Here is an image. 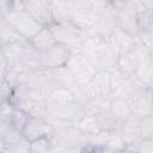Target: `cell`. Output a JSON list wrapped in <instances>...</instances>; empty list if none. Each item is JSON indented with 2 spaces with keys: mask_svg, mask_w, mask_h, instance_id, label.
Wrapping results in <instances>:
<instances>
[{
  "mask_svg": "<svg viewBox=\"0 0 153 153\" xmlns=\"http://www.w3.org/2000/svg\"><path fill=\"white\" fill-rule=\"evenodd\" d=\"M140 121H141V117L131 115L129 118H127L123 122V124L121 127L120 133H121L122 137L124 139L128 147L134 145L135 142H137L140 139H142L141 131H140Z\"/></svg>",
  "mask_w": 153,
  "mask_h": 153,
  "instance_id": "cell-7",
  "label": "cell"
},
{
  "mask_svg": "<svg viewBox=\"0 0 153 153\" xmlns=\"http://www.w3.org/2000/svg\"><path fill=\"white\" fill-rule=\"evenodd\" d=\"M117 26L116 17H104V16H97L96 23L93 27L91 29V32L97 33L102 37L109 36L114 29Z\"/></svg>",
  "mask_w": 153,
  "mask_h": 153,
  "instance_id": "cell-18",
  "label": "cell"
},
{
  "mask_svg": "<svg viewBox=\"0 0 153 153\" xmlns=\"http://www.w3.org/2000/svg\"><path fill=\"white\" fill-rule=\"evenodd\" d=\"M140 131L141 137H153V115L141 117Z\"/></svg>",
  "mask_w": 153,
  "mask_h": 153,
  "instance_id": "cell-27",
  "label": "cell"
},
{
  "mask_svg": "<svg viewBox=\"0 0 153 153\" xmlns=\"http://www.w3.org/2000/svg\"><path fill=\"white\" fill-rule=\"evenodd\" d=\"M73 10L69 7L66 0H51L50 1V13L53 23H66L71 22Z\"/></svg>",
  "mask_w": 153,
  "mask_h": 153,
  "instance_id": "cell-12",
  "label": "cell"
},
{
  "mask_svg": "<svg viewBox=\"0 0 153 153\" xmlns=\"http://www.w3.org/2000/svg\"><path fill=\"white\" fill-rule=\"evenodd\" d=\"M127 151L136 152H152L153 153V137H142L134 145L129 146Z\"/></svg>",
  "mask_w": 153,
  "mask_h": 153,
  "instance_id": "cell-26",
  "label": "cell"
},
{
  "mask_svg": "<svg viewBox=\"0 0 153 153\" xmlns=\"http://www.w3.org/2000/svg\"><path fill=\"white\" fill-rule=\"evenodd\" d=\"M130 109L131 115L139 117L153 115V94L151 88L137 96L133 102H130Z\"/></svg>",
  "mask_w": 153,
  "mask_h": 153,
  "instance_id": "cell-8",
  "label": "cell"
},
{
  "mask_svg": "<svg viewBox=\"0 0 153 153\" xmlns=\"http://www.w3.org/2000/svg\"><path fill=\"white\" fill-rule=\"evenodd\" d=\"M91 86L93 87L96 94H108L111 93L110 87V71L99 69L93 75L92 80L90 81Z\"/></svg>",
  "mask_w": 153,
  "mask_h": 153,
  "instance_id": "cell-15",
  "label": "cell"
},
{
  "mask_svg": "<svg viewBox=\"0 0 153 153\" xmlns=\"http://www.w3.org/2000/svg\"><path fill=\"white\" fill-rule=\"evenodd\" d=\"M51 133V124L48 117L44 116H30L22 130V135L29 141H33L42 136H48Z\"/></svg>",
  "mask_w": 153,
  "mask_h": 153,
  "instance_id": "cell-3",
  "label": "cell"
},
{
  "mask_svg": "<svg viewBox=\"0 0 153 153\" xmlns=\"http://www.w3.org/2000/svg\"><path fill=\"white\" fill-rule=\"evenodd\" d=\"M127 143L124 141V139L122 137L120 131H111L110 136L108 139V142L104 147L103 151H115V152H120V151H127Z\"/></svg>",
  "mask_w": 153,
  "mask_h": 153,
  "instance_id": "cell-22",
  "label": "cell"
},
{
  "mask_svg": "<svg viewBox=\"0 0 153 153\" xmlns=\"http://www.w3.org/2000/svg\"><path fill=\"white\" fill-rule=\"evenodd\" d=\"M97 19V14L93 8L88 10H74L71 16V22L81 31H91Z\"/></svg>",
  "mask_w": 153,
  "mask_h": 153,
  "instance_id": "cell-10",
  "label": "cell"
},
{
  "mask_svg": "<svg viewBox=\"0 0 153 153\" xmlns=\"http://www.w3.org/2000/svg\"><path fill=\"white\" fill-rule=\"evenodd\" d=\"M111 35L114 36V38L116 39V42H117V44H118V47H120L121 55L131 51V50L135 48L136 43H137V38H136V37H134V36L127 33L126 31L121 30L118 26H116V27L114 29V31L111 32ZM121 55H120V56H121Z\"/></svg>",
  "mask_w": 153,
  "mask_h": 153,
  "instance_id": "cell-14",
  "label": "cell"
},
{
  "mask_svg": "<svg viewBox=\"0 0 153 153\" xmlns=\"http://www.w3.org/2000/svg\"><path fill=\"white\" fill-rule=\"evenodd\" d=\"M24 38L31 39L44 25L36 22L33 18H31L24 8H18L11 11L6 17H4Z\"/></svg>",
  "mask_w": 153,
  "mask_h": 153,
  "instance_id": "cell-2",
  "label": "cell"
},
{
  "mask_svg": "<svg viewBox=\"0 0 153 153\" xmlns=\"http://www.w3.org/2000/svg\"><path fill=\"white\" fill-rule=\"evenodd\" d=\"M109 111L111 112V115L117 118L120 122H124L127 118H129L131 116V109H130V103L122 99V98H116L114 97L110 104V109Z\"/></svg>",
  "mask_w": 153,
  "mask_h": 153,
  "instance_id": "cell-17",
  "label": "cell"
},
{
  "mask_svg": "<svg viewBox=\"0 0 153 153\" xmlns=\"http://www.w3.org/2000/svg\"><path fill=\"white\" fill-rule=\"evenodd\" d=\"M71 53L72 51L67 45L56 43L50 49L39 53V60L44 68H55L66 65Z\"/></svg>",
  "mask_w": 153,
  "mask_h": 153,
  "instance_id": "cell-4",
  "label": "cell"
},
{
  "mask_svg": "<svg viewBox=\"0 0 153 153\" xmlns=\"http://www.w3.org/2000/svg\"><path fill=\"white\" fill-rule=\"evenodd\" d=\"M0 32H1V44L17 43V42L26 41V38H24L5 18H1Z\"/></svg>",
  "mask_w": 153,
  "mask_h": 153,
  "instance_id": "cell-19",
  "label": "cell"
},
{
  "mask_svg": "<svg viewBox=\"0 0 153 153\" xmlns=\"http://www.w3.org/2000/svg\"><path fill=\"white\" fill-rule=\"evenodd\" d=\"M139 32L153 29V13L151 10H143L136 14Z\"/></svg>",
  "mask_w": 153,
  "mask_h": 153,
  "instance_id": "cell-23",
  "label": "cell"
},
{
  "mask_svg": "<svg viewBox=\"0 0 153 153\" xmlns=\"http://www.w3.org/2000/svg\"><path fill=\"white\" fill-rule=\"evenodd\" d=\"M47 117L73 121L78 122L85 114L81 105L75 103L74 100H65V102H47L45 103Z\"/></svg>",
  "mask_w": 153,
  "mask_h": 153,
  "instance_id": "cell-1",
  "label": "cell"
},
{
  "mask_svg": "<svg viewBox=\"0 0 153 153\" xmlns=\"http://www.w3.org/2000/svg\"><path fill=\"white\" fill-rule=\"evenodd\" d=\"M141 2L146 10H153V0H141Z\"/></svg>",
  "mask_w": 153,
  "mask_h": 153,
  "instance_id": "cell-32",
  "label": "cell"
},
{
  "mask_svg": "<svg viewBox=\"0 0 153 153\" xmlns=\"http://www.w3.org/2000/svg\"><path fill=\"white\" fill-rule=\"evenodd\" d=\"M71 92H72L73 100L75 103H78L79 105H81V106L84 104H86L92 97L97 96L90 82L88 84H79V82H75L71 87Z\"/></svg>",
  "mask_w": 153,
  "mask_h": 153,
  "instance_id": "cell-16",
  "label": "cell"
},
{
  "mask_svg": "<svg viewBox=\"0 0 153 153\" xmlns=\"http://www.w3.org/2000/svg\"><path fill=\"white\" fill-rule=\"evenodd\" d=\"M137 41L149 51L153 53V29L147 31H141L137 35Z\"/></svg>",
  "mask_w": 153,
  "mask_h": 153,
  "instance_id": "cell-28",
  "label": "cell"
},
{
  "mask_svg": "<svg viewBox=\"0 0 153 153\" xmlns=\"http://www.w3.org/2000/svg\"><path fill=\"white\" fill-rule=\"evenodd\" d=\"M48 72H49L51 79L54 81H56L57 84H60V85H62L69 90L76 82L73 72L66 65L60 66V67H55V68H48Z\"/></svg>",
  "mask_w": 153,
  "mask_h": 153,
  "instance_id": "cell-13",
  "label": "cell"
},
{
  "mask_svg": "<svg viewBox=\"0 0 153 153\" xmlns=\"http://www.w3.org/2000/svg\"><path fill=\"white\" fill-rule=\"evenodd\" d=\"M53 147V142L50 139V135L38 137L33 141H31V152L32 153H47L50 152Z\"/></svg>",
  "mask_w": 153,
  "mask_h": 153,
  "instance_id": "cell-25",
  "label": "cell"
},
{
  "mask_svg": "<svg viewBox=\"0 0 153 153\" xmlns=\"http://www.w3.org/2000/svg\"><path fill=\"white\" fill-rule=\"evenodd\" d=\"M24 10L31 18L44 26L53 23L50 1L48 0H24Z\"/></svg>",
  "mask_w": 153,
  "mask_h": 153,
  "instance_id": "cell-5",
  "label": "cell"
},
{
  "mask_svg": "<svg viewBox=\"0 0 153 153\" xmlns=\"http://www.w3.org/2000/svg\"><path fill=\"white\" fill-rule=\"evenodd\" d=\"M30 42L33 45V48L39 53H43V51L50 49L53 45H55L57 43L55 37H54V35H53V32H51V30H50V27H49V25L48 26H43L30 39Z\"/></svg>",
  "mask_w": 153,
  "mask_h": 153,
  "instance_id": "cell-11",
  "label": "cell"
},
{
  "mask_svg": "<svg viewBox=\"0 0 153 153\" xmlns=\"http://www.w3.org/2000/svg\"><path fill=\"white\" fill-rule=\"evenodd\" d=\"M136 14L134 11L129 10L126 6H122L121 8H118L117 11V16H116V22H117V26L126 31L127 33L134 36L137 38L139 35V27H137V20H136Z\"/></svg>",
  "mask_w": 153,
  "mask_h": 153,
  "instance_id": "cell-6",
  "label": "cell"
},
{
  "mask_svg": "<svg viewBox=\"0 0 153 153\" xmlns=\"http://www.w3.org/2000/svg\"><path fill=\"white\" fill-rule=\"evenodd\" d=\"M91 1V5H92V8H96V7H100L103 5H106L110 2V0H90Z\"/></svg>",
  "mask_w": 153,
  "mask_h": 153,
  "instance_id": "cell-31",
  "label": "cell"
},
{
  "mask_svg": "<svg viewBox=\"0 0 153 153\" xmlns=\"http://www.w3.org/2000/svg\"><path fill=\"white\" fill-rule=\"evenodd\" d=\"M152 13H153V10H152Z\"/></svg>",
  "mask_w": 153,
  "mask_h": 153,
  "instance_id": "cell-34",
  "label": "cell"
},
{
  "mask_svg": "<svg viewBox=\"0 0 153 153\" xmlns=\"http://www.w3.org/2000/svg\"><path fill=\"white\" fill-rule=\"evenodd\" d=\"M76 126H78L79 129H80L84 134H86L87 136H91V135H93V134H96L97 131L100 130L96 116H92V115H84V116L76 122Z\"/></svg>",
  "mask_w": 153,
  "mask_h": 153,
  "instance_id": "cell-21",
  "label": "cell"
},
{
  "mask_svg": "<svg viewBox=\"0 0 153 153\" xmlns=\"http://www.w3.org/2000/svg\"><path fill=\"white\" fill-rule=\"evenodd\" d=\"M67 4L69 5V7L74 11V10H88L92 8L91 1L90 0H66Z\"/></svg>",
  "mask_w": 153,
  "mask_h": 153,
  "instance_id": "cell-30",
  "label": "cell"
},
{
  "mask_svg": "<svg viewBox=\"0 0 153 153\" xmlns=\"http://www.w3.org/2000/svg\"><path fill=\"white\" fill-rule=\"evenodd\" d=\"M110 1H111V2L116 6V8L118 10V8H121V7H122V6H123L128 0H110Z\"/></svg>",
  "mask_w": 153,
  "mask_h": 153,
  "instance_id": "cell-33",
  "label": "cell"
},
{
  "mask_svg": "<svg viewBox=\"0 0 153 153\" xmlns=\"http://www.w3.org/2000/svg\"><path fill=\"white\" fill-rule=\"evenodd\" d=\"M112 98H114L112 93H108V94H97V96L92 97L86 104L82 105L84 114H85V115L97 116V115H99V114H103V112H105V111H109Z\"/></svg>",
  "mask_w": 153,
  "mask_h": 153,
  "instance_id": "cell-9",
  "label": "cell"
},
{
  "mask_svg": "<svg viewBox=\"0 0 153 153\" xmlns=\"http://www.w3.org/2000/svg\"><path fill=\"white\" fill-rule=\"evenodd\" d=\"M126 79V75L117 68H112L110 71V87H111V93L123 82V80Z\"/></svg>",
  "mask_w": 153,
  "mask_h": 153,
  "instance_id": "cell-29",
  "label": "cell"
},
{
  "mask_svg": "<svg viewBox=\"0 0 153 153\" xmlns=\"http://www.w3.org/2000/svg\"><path fill=\"white\" fill-rule=\"evenodd\" d=\"M100 130L106 131H120L122 127V122H120L117 118H115L110 111H105L103 114H99L96 116Z\"/></svg>",
  "mask_w": 153,
  "mask_h": 153,
  "instance_id": "cell-20",
  "label": "cell"
},
{
  "mask_svg": "<svg viewBox=\"0 0 153 153\" xmlns=\"http://www.w3.org/2000/svg\"><path fill=\"white\" fill-rule=\"evenodd\" d=\"M29 117H30V115L27 112H25L24 110H22V109H19V108L16 106L14 110H13V112L11 114V116L7 117V118L11 121V123L13 124V127H16L18 130L22 131L23 128H24V126H25V123L27 122Z\"/></svg>",
  "mask_w": 153,
  "mask_h": 153,
  "instance_id": "cell-24",
  "label": "cell"
}]
</instances>
